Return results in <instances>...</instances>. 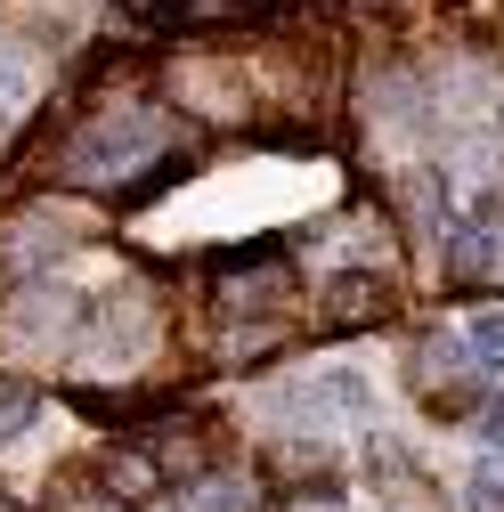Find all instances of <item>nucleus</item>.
I'll list each match as a JSON object with an SVG mask.
<instances>
[{"mask_svg": "<svg viewBox=\"0 0 504 512\" xmlns=\"http://www.w3.org/2000/svg\"><path fill=\"white\" fill-rule=\"evenodd\" d=\"M171 139H179V131H171L163 106H147V98H114V106L82 114V131L66 139L57 171L82 179V187H114V179H131V171H155Z\"/></svg>", "mask_w": 504, "mask_h": 512, "instance_id": "nucleus-1", "label": "nucleus"}, {"mask_svg": "<svg viewBox=\"0 0 504 512\" xmlns=\"http://www.w3.org/2000/svg\"><path fill=\"white\" fill-rule=\"evenodd\" d=\"M285 415L301 431H342V423H366L374 415V391H366V374H350V366H318L309 382L285 391Z\"/></svg>", "mask_w": 504, "mask_h": 512, "instance_id": "nucleus-2", "label": "nucleus"}, {"mask_svg": "<svg viewBox=\"0 0 504 512\" xmlns=\"http://www.w3.org/2000/svg\"><path fill=\"white\" fill-rule=\"evenodd\" d=\"M41 49L49 41H33V25L0 33V131H17V122H25V106L41 90Z\"/></svg>", "mask_w": 504, "mask_h": 512, "instance_id": "nucleus-3", "label": "nucleus"}, {"mask_svg": "<svg viewBox=\"0 0 504 512\" xmlns=\"http://www.w3.org/2000/svg\"><path fill=\"white\" fill-rule=\"evenodd\" d=\"M464 382H480V366H472L464 334H431V342L415 350V391H423L431 407H456V391H464Z\"/></svg>", "mask_w": 504, "mask_h": 512, "instance_id": "nucleus-4", "label": "nucleus"}, {"mask_svg": "<svg viewBox=\"0 0 504 512\" xmlns=\"http://www.w3.org/2000/svg\"><path fill=\"white\" fill-rule=\"evenodd\" d=\"M285 293H293V269L277 261V252H269V261H244V269H228V309H244V317L277 309Z\"/></svg>", "mask_w": 504, "mask_h": 512, "instance_id": "nucleus-5", "label": "nucleus"}, {"mask_svg": "<svg viewBox=\"0 0 504 512\" xmlns=\"http://www.w3.org/2000/svg\"><path fill=\"white\" fill-rule=\"evenodd\" d=\"M66 244H74V236L57 228V220H9V228H0V269H33V261L49 269Z\"/></svg>", "mask_w": 504, "mask_h": 512, "instance_id": "nucleus-6", "label": "nucleus"}, {"mask_svg": "<svg viewBox=\"0 0 504 512\" xmlns=\"http://www.w3.org/2000/svg\"><path fill=\"white\" fill-rule=\"evenodd\" d=\"M163 512H252V488L228 480V472H204V480H187L163 496Z\"/></svg>", "mask_w": 504, "mask_h": 512, "instance_id": "nucleus-7", "label": "nucleus"}, {"mask_svg": "<svg viewBox=\"0 0 504 512\" xmlns=\"http://www.w3.org/2000/svg\"><path fill=\"white\" fill-rule=\"evenodd\" d=\"M456 236H464V244H456V277H488V269L504 261V220H496V212H472Z\"/></svg>", "mask_w": 504, "mask_h": 512, "instance_id": "nucleus-8", "label": "nucleus"}, {"mask_svg": "<svg viewBox=\"0 0 504 512\" xmlns=\"http://www.w3.org/2000/svg\"><path fill=\"white\" fill-rule=\"evenodd\" d=\"M464 350H472V366H480V382H504V309H488V317H472V326H464Z\"/></svg>", "mask_w": 504, "mask_h": 512, "instance_id": "nucleus-9", "label": "nucleus"}, {"mask_svg": "<svg viewBox=\"0 0 504 512\" xmlns=\"http://www.w3.org/2000/svg\"><path fill=\"white\" fill-rule=\"evenodd\" d=\"M464 496H472V512H504V447H488V464L472 472Z\"/></svg>", "mask_w": 504, "mask_h": 512, "instance_id": "nucleus-10", "label": "nucleus"}, {"mask_svg": "<svg viewBox=\"0 0 504 512\" xmlns=\"http://www.w3.org/2000/svg\"><path fill=\"white\" fill-rule=\"evenodd\" d=\"M472 439H480V447H504V382H496V399L472 415Z\"/></svg>", "mask_w": 504, "mask_h": 512, "instance_id": "nucleus-11", "label": "nucleus"}, {"mask_svg": "<svg viewBox=\"0 0 504 512\" xmlns=\"http://www.w3.org/2000/svg\"><path fill=\"white\" fill-rule=\"evenodd\" d=\"M293 512H342V496H293Z\"/></svg>", "mask_w": 504, "mask_h": 512, "instance_id": "nucleus-12", "label": "nucleus"}, {"mask_svg": "<svg viewBox=\"0 0 504 512\" xmlns=\"http://www.w3.org/2000/svg\"><path fill=\"white\" fill-rule=\"evenodd\" d=\"M122 9H139V17H155V9H163V0H122Z\"/></svg>", "mask_w": 504, "mask_h": 512, "instance_id": "nucleus-13", "label": "nucleus"}, {"mask_svg": "<svg viewBox=\"0 0 504 512\" xmlns=\"http://www.w3.org/2000/svg\"><path fill=\"white\" fill-rule=\"evenodd\" d=\"M277 9H285V0H277Z\"/></svg>", "mask_w": 504, "mask_h": 512, "instance_id": "nucleus-14", "label": "nucleus"}]
</instances>
